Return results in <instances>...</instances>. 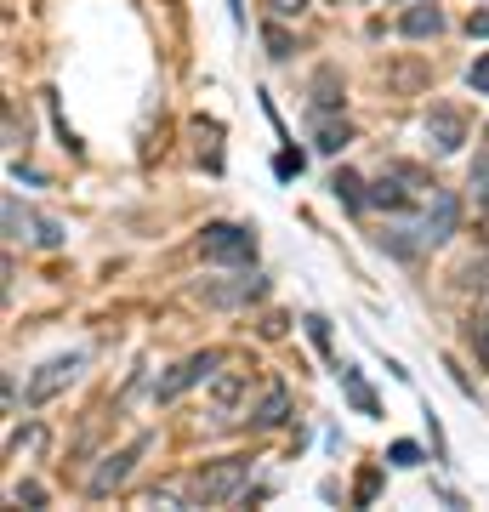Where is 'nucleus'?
<instances>
[{"instance_id":"obj_21","label":"nucleus","mask_w":489,"mask_h":512,"mask_svg":"<svg viewBox=\"0 0 489 512\" xmlns=\"http://www.w3.org/2000/svg\"><path fill=\"white\" fill-rule=\"evenodd\" d=\"M467 29H472V35H484V40H489V12H472Z\"/></svg>"},{"instance_id":"obj_10","label":"nucleus","mask_w":489,"mask_h":512,"mask_svg":"<svg viewBox=\"0 0 489 512\" xmlns=\"http://www.w3.org/2000/svg\"><path fill=\"white\" fill-rule=\"evenodd\" d=\"M342 387H347V399L359 404L364 416H376V393L364 387V376H359V370H347V365H342Z\"/></svg>"},{"instance_id":"obj_11","label":"nucleus","mask_w":489,"mask_h":512,"mask_svg":"<svg viewBox=\"0 0 489 512\" xmlns=\"http://www.w3.org/2000/svg\"><path fill=\"white\" fill-rule=\"evenodd\" d=\"M256 427H279L285 421V387H268V399H262V410H256Z\"/></svg>"},{"instance_id":"obj_8","label":"nucleus","mask_w":489,"mask_h":512,"mask_svg":"<svg viewBox=\"0 0 489 512\" xmlns=\"http://www.w3.org/2000/svg\"><path fill=\"white\" fill-rule=\"evenodd\" d=\"M245 393H251V376H222L217 382V421H234Z\"/></svg>"},{"instance_id":"obj_12","label":"nucleus","mask_w":489,"mask_h":512,"mask_svg":"<svg viewBox=\"0 0 489 512\" xmlns=\"http://www.w3.org/2000/svg\"><path fill=\"white\" fill-rule=\"evenodd\" d=\"M313 109H336V103H342V97H336V69H319V80H313Z\"/></svg>"},{"instance_id":"obj_7","label":"nucleus","mask_w":489,"mask_h":512,"mask_svg":"<svg viewBox=\"0 0 489 512\" xmlns=\"http://www.w3.org/2000/svg\"><path fill=\"white\" fill-rule=\"evenodd\" d=\"M455 217H461V205H455V194H438L433 211H427V222H421V239L427 245H438V239L455 234Z\"/></svg>"},{"instance_id":"obj_17","label":"nucleus","mask_w":489,"mask_h":512,"mask_svg":"<svg viewBox=\"0 0 489 512\" xmlns=\"http://www.w3.org/2000/svg\"><path fill=\"white\" fill-rule=\"evenodd\" d=\"M472 194H478V200L489 205V154H484L478 165H472Z\"/></svg>"},{"instance_id":"obj_9","label":"nucleus","mask_w":489,"mask_h":512,"mask_svg":"<svg viewBox=\"0 0 489 512\" xmlns=\"http://www.w3.org/2000/svg\"><path fill=\"white\" fill-rule=\"evenodd\" d=\"M438 29H444V12H438V6H410V12H404V35L410 40H427V35H438Z\"/></svg>"},{"instance_id":"obj_1","label":"nucleus","mask_w":489,"mask_h":512,"mask_svg":"<svg viewBox=\"0 0 489 512\" xmlns=\"http://www.w3.org/2000/svg\"><path fill=\"white\" fill-rule=\"evenodd\" d=\"M245 484H251V461H217V467H205L194 478L188 501H200V507H234Z\"/></svg>"},{"instance_id":"obj_19","label":"nucleus","mask_w":489,"mask_h":512,"mask_svg":"<svg viewBox=\"0 0 489 512\" xmlns=\"http://www.w3.org/2000/svg\"><path fill=\"white\" fill-rule=\"evenodd\" d=\"M416 461H421L416 444H393V467H416Z\"/></svg>"},{"instance_id":"obj_15","label":"nucleus","mask_w":489,"mask_h":512,"mask_svg":"<svg viewBox=\"0 0 489 512\" xmlns=\"http://www.w3.org/2000/svg\"><path fill=\"white\" fill-rule=\"evenodd\" d=\"M342 143H347V126H330V120H319V148H325V154H336Z\"/></svg>"},{"instance_id":"obj_3","label":"nucleus","mask_w":489,"mask_h":512,"mask_svg":"<svg viewBox=\"0 0 489 512\" xmlns=\"http://www.w3.org/2000/svg\"><path fill=\"white\" fill-rule=\"evenodd\" d=\"M217 365H222L217 353H194V359H182V365L171 370V376H165V382L154 387V393H160V399L171 404V399H182V393H188L194 382H211V376H217Z\"/></svg>"},{"instance_id":"obj_22","label":"nucleus","mask_w":489,"mask_h":512,"mask_svg":"<svg viewBox=\"0 0 489 512\" xmlns=\"http://www.w3.org/2000/svg\"><path fill=\"white\" fill-rule=\"evenodd\" d=\"M228 6H234V18H239V0H228Z\"/></svg>"},{"instance_id":"obj_14","label":"nucleus","mask_w":489,"mask_h":512,"mask_svg":"<svg viewBox=\"0 0 489 512\" xmlns=\"http://www.w3.org/2000/svg\"><path fill=\"white\" fill-rule=\"evenodd\" d=\"M472 359H478V365H489V313L472 325Z\"/></svg>"},{"instance_id":"obj_4","label":"nucleus","mask_w":489,"mask_h":512,"mask_svg":"<svg viewBox=\"0 0 489 512\" xmlns=\"http://www.w3.org/2000/svg\"><path fill=\"white\" fill-rule=\"evenodd\" d=\"M427 137H433L438 154H455V148L467 143V120H461V109H433L427 114Z\"/></svg>"},{"instance_id":"obj_16","label":"nucleus","mask_w":489,"mask_h":512,"mask_svg":"<svg viewBox=\"0 0 489 512\" xmlns=\"http://www.w3.org/2000/svg\"><path fill=\"white\" fill-rule=\"evenodd\" d=\"M262 6H268L273 18H302L308 12V0H262Z\"/></svg>"},{"instance_id":"obj_13","label":"nucleus","mask_w":489,"mask_h":512,"mask_svg":"<svg viewBox=\"0 0 489 512\" xmlns=\"http://www.w3.org/2000/svg\"><path fill=\"white\" fill-rule=\"evenodd\" d=\"M330 188H336L347 205H364V200H370V194L359 188V177H353V171H336V183H330Z\"/></svg>"},{"instance_id":"obj_18","label":"nucleus","mask_w":489,"mask_h":512,"mask_svg":"<svg viewBox=\"0 0 489 512\" xmlns=\"http://www.w3.org/2000/svg\"><path fill=\"white\" fill-rule=\"evenodd\" d=\"M467 80H472V92H484V97H489V52H484V57H478V63L467 69Z\"/></svg>"},{"instance_id":"obj_2","label":"nucleus","mask_w":489,"mask_h":512,"mask_svg":"<svg viewBox=\"0 0 489 512\" xmlns=\"http://www.w3.org/2000/svg\"><path fill=\"white\" fill-rule=\"evenodd\" d=\"M205 262H251L256 256V234L251 228H234V222H211L200 234Z\"/></svg>"},{"instance_id":"obj_20","label":"nucleus","mask_w":489,"mask_h":512,"mask_svg":"<svg viewBox=\"0 0 489 512\" xmlns=\"http://www.w3.org/2000/svg\"><path fill=\"white\" fill-rule=\"evenodd\" d=\"M308 336H313V342H319V348H325V342H330V330H325V319H319V313H313V319H308Z\"/></svg>"},{"instance_id":"obj_5","label":"nucleus","mask_w":489,"mask_h":512,"mask_svg":"<svg viewBox=\"0 0 489 512\" xmlns=\"http://www.w3.org/2000/svg\"><path fill=\"white\" fill-rule=\"evenodd\" d=\"M143 444H148V439H137V444H126V450H120V456H109V461H103V467H97V478H91V495H109V490H114V484H120V478H126V473H131V461L143 456Z\"/></svg>"},{"instance_id":"obj_6","label":"nucleus","mask_w":489,"mask_h":512,"mask_svg":"<svg viewBox=\"0 0 489 512\" xmlns=\"http://www.w3.org/2000/svg\"><path fill=\"white\" fill-rule=\"evenodd\" d=\"M74 370H80V353H69V359H52V365H46L35 382H29V399H52L57 387L74 382Z\"/></svg>"}]
</instances>
